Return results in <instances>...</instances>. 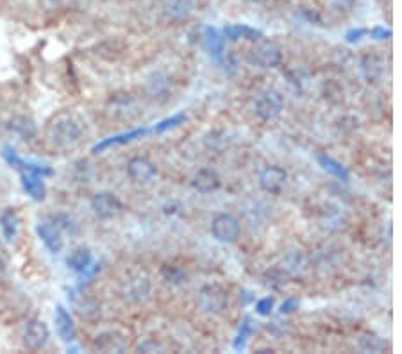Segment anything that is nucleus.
I'll list each match as a JSON object with an SVG mask.
<instances>
[{
	"instance_id": "obj_1",
	"label": "nucleus",
	"mask_w": 402,
	"mask_h": 354,
	"mask_svg": "<svg viewBox=\"0 0 402 354\" xmlns=\"http://www.w3.org/2000/svg\"><path fill=\"white\" fill-rule=\"evenodd\" d=\"M82 133H84V122L81 120L79 115L66 111V109L56 113L48 120L47 129H45L47 142L54 149H59V151L74 147L75 143H79V140H81Z\"/></svg>"
},
{
	"instance_id": "obj_2",
	"label": "nucleus",
	"mask_w": 402,
	"mask_h": 354,
	"mask_svg": "<svg viewBox=\"0 0 402 354\" xmlns=\"http://www.w3.org/2000/svg\"><path fill=\"white\" fill-rule=\"evenodd\" d=\"M229 304V295L220 285H206L199 292V306L209 315H220Z\"/></svg>"
},
{
	"instance_id": "obj_3",
	"label": "nucleus",
	"mask_w": 402,
	"mask_h": 354,
	"mask_svg": "<svg viewBox=\"0 0 402 354\" xmlns=\"http://www.w3.org/2000/svg\"><path fill=\"white\" fill-rule=\"evenodd\" d=\"M281 48L274 41H260L251 50L249 61L260 68H276L281 63Z\"/></svg>"
},
{
	"instance_id": "obj_4",
	"label": "nucleus",
	"mask_w": 402,
	"mask_h": 354,
	"mask_svg": "<svg viewBox=\"0 0 402 354\" xmlns=\"http://www.w3.org/2000/svg\"><path fill=\"white\" fill-rule=\"evenodd\" d=\"M211 233L218 242L233 243L240 238V222L231 215H218L215 216V221L211 224Z\"/></svg>"
},
{
	"instance_id": "obj_5",
	"label": "nucleus",
	"mask_w": 402,
	"mask_h": 354,
	"mask_svg": "<svg viewBox=\"0 0 402 354\" xmlns=\"http://www.w3.org/2000/svg\"><path fill=\"white\" fill-rule=\"evenodd\" d=\"M23 346L29 351H39L47 346L48 338H50V331H48V326L45 324L44 320H30L29 324L23 329Z\"/></svg>"
},
{
	"instance_id": "obj_6",
	"label": "nucleus",
	"mask_w": 402,
	"mask_h": 354,
	"mask_svg": "<svg viewBox=\"0 0 402 354\" xmlns=\"http://www.w3.org/2000/svg\"><path fill=\"white\" fill-rule=\"evenodd\" d=\"M91 207H93L95 215L102 221H111V218L122 213V203L109 192H100V194L93 195Z\"/></svg>"
},
{
	"instance_id": "obj_7",
	"label": "nucleus",
	"mask_w": 402,
	"mask_h": 354,
	"mask_svg": "<svg viewBox=\"0 0 402 354\" xmlns=\"http://www.w3.org/2000/svg\"><path fill=\"white\" fill-rule=\"evenodd\" d=\"M283 106H285L283 97L279 95L277 91L270 90L267 91V93H263L261 99L258 100V104H256V113H258V117H260L261 120L267 122L274 120V118H277L281 115Z\"/></svg>"
},
{
	"instance_id": "obj_8",
	"label": "nucleus",
	"mask_w": 402,
	"mask_h": 354,
	"mask_svg": "<svg viewBox=\"0 0 402 354\" xmlns=\"http://www.w3.org/2000/svg\"><path fill=\"white\" fill-rule=\"evenodd\" d=\"M36 231H38V236L41 238V242L45 243L48 251L52 254H57V252L63 249V238H61V229L57 227L56 222L50 221H44L39 222L36 225Z\"/></svg>"
},
{
	"instance_id": "obj_9",
	"label": "nucleus",
	"mask_w": 402,
	"mask_h": 354,
	"mask_svg": "<svg viewBox=\"0 0 402 354\" xmlns=\"http://www.w3.org/2000/svg\"><path fill=\"white\" fill-rule=\"evenodd\" d=\"M127 174H129V177L134 183L145 185V183H149L152 177L156 176V167H154L151 160L138 156V158H133L127 163Z\"/></svg>"
},
{
	"instance_id": "obj_10",
	"label": "nucleus",
	"mask_w": 402,
	"mask_h": 354,
	"mask_svg": "<svg viewBox=\"0 0 402 354\" xmlns=\"http://www.w3.org/2000/svg\"><path fill=\"white\" fill-rule=\"evenodd\" d=\"M93 347L100 351V353H122V351H126L127 340L122 333L108 331L95 338Z\"/></svg>"
},
{
	"instance_id": "obj_11",
	"label": "nucleus",
	"mask_w": 402,
	"mask_h": 354,
	"mask_svg": "<svg viewBox=\"0 0 402 354\" xmlns=\"http://www.w3.org/2000/svg\"><path fill=\"white\" fill-rule=\"evenodd\" d=\"M286 179L288 176L281 167H267L260 177V185L268 194H279L286 185Z\"/></svg>"
},
{
	"instance_id": "obj_12",
	"label": "nucleus",
	"mask_w": 402,
	"mask_h": 354,
	"mask_svg": "<svg viewBox=\"0 0 402 354\" xmlns=\"http://www.w3.org/2000/svg\"><path fill=\"white\" fill-rule=\"evenodd\" d=\"M70 303H72V308L81 319H93L99 313V304H97L95 299H91L90 295L82 294V292H72Z\"/></svg>"
},
{
	"instance_id": "obj_13",
	"label": "nucleus",
	"mask_w": 402,
	"mask_h": 354,
	"mask_svg": "<svg viewBox=\"0 0 402 354\" xmlns=\"http://www.w3.org/2000/svg\"><path fill=\"white\" fill-rule=\"evenodd\" d=\"M56 329H57L59 338L65 342V344H72V342L75 340L74 320H72L68 311L61 306V304H57L56 306Z\"/></svg>"
},
{
	"instance_id": "obj_14",
	"label": "nucleus",
	"mask_w": 402,
	"mask_h": 354,
	"mask_svg": "<svg viewBox=\"0 0 402 354\" xmlns=\"http://www.w3.org/2000/svg\"><path fill=\"white\" fill-rule=\"evenodd\" d=\"M22 186L32 201H44L47 195V186L44 177L32 172H22Z\"/></svg>"
},
{
	"instance_id": "obj_15",
	"label": "nucleus",
	"mask_w": 402,
	"mask_h": 354,
	"mask_svg": "<svg viewBox=\"0 0 402 354\" xmlns=\"http://www.w3.org/2000/svg\"><path fill=\"white\" fill-rule=\"evenodd\" d=\"M8 129L11 131L13 134H17L18 138L23 140V142H29V140H32L36 136V133H38V127H36L35 120H32V118H27V117L11 118L8 124Z\"/></svg>"
},
{
	"instance_id": "obj_16",
	"label": "nucleus",
	"mask_w": 402,
	"mask_h": 354,
	"mask_svg": "<svg viewBox=\"0 0 402 354\" xmlns=\"http://www.w3.org/2000/svg\"><path fill=\"white\" fill-rule=\"evenodd\" d=\"M145 134H149L147 129H134V131H129V133L117 134V136H111V138H106V140H102V142L97 143L95 147H93V152L99 154V152H104L106 149L115 147V145H124V143H129V142H133V140L142 138V136H145Z\"/></svg>"
},
{
	"instance_id": "obj_17",
	"label": "nucleus",
	"mask_w": 402,
	"mask_h": 354,
	"mask_svg": "<svg viewBox=\"0 0 402 354\" xmlns=\"http://www.w3.org/2000/svg\"><path fill=\"white\" fill-rule=\"evenodd\" d=\"M218 186H220V177L215 170H199V174L193 177V188L199 190L200 194H209V192L218 190Z\"/></svg>"
},
{
	"instance_id": "obj_18",
	"label": "nucleus",
	"mask_w": 402,
	"mask_h": 354,
	"mask_svg": "<svg viewBox=\"0 0 402 354\" xmlns=\"http://www.w3.org/2000/svg\"><path fill=\"white\" fill-rule=\"evenodd\" d=\"M193 8V0H166L164 13L172 20H184V18L190 17Z\"/></svg>"
},
{
	"instance_id": "obj_19",
	"label": "nucleus",
	"mask_w": 402,
	"mask_h": 354,
	"mask_svg": "<svg viewBox=\"0 0 402 354\" xmlns=\"http://www.w3.org/2000/svg\"><path fill=\"white\" fill-rule=\"evenodd\" d=\"M204 39H206V48H208L209 54H211L216 61H222L225 50V41L220 36V32L216 29H213V27H206V29H204Z\"/></svg>"
},
{
	"instance_id": "obj_20",
	"label": "nucleus",
	"mask_w": 402,
	"mask_h": 354,
	"mask_svg": "<svg viewBox=\"0 0 402 354\" xmlns=\"http://www.w3.org/2000/svg\"><path fill=\"white\" fill-rule=\"evenodd\" d=\"M91 261H93V256H91L90 249H86V247H79V249H75V251L68 256L66 265H68L72 270H75V272H86L88 268H90Z\"/></svg>"
},
{
	"instance_id": "obj_21",
	"label": "nucleus",
	"mask_w": 402,
	"mask_h": 354,
	"mask_svg": "<svg viewBox=\"0 0 402 354\" xmlns=\"http://www.w3.org/2000/svg\"><path fill=\"white\" fill-rule=\"evenodd\" d=\"M149 290L151 285L145 277H136V279H129L126 283V288H124V294L129 301H142L149 295Z\"/></svg>"
},
{
	"instance_id": "obj_22",
	"label": "nucleus",
	"mask_w": 402,
	"mask_h": 354,
	"mask_svg": "<svg viewBox=\"0 0 402 354\" xmlns=\"http://www.w3.org/2000/svg\"><path fill=\"white\" fill-rule=\"evenodd\" d=\"M18 215L15 209H6L2 215H0V227H2V234L8 242H13L15 238H17L18 233Z\"/></svg>"
},
{
	"instance_id": "obj_23",
	"label": "nucleus",
	"mask_w": 402,
	"mask_h": 354,
	"mask_svg": "<svg viewBox=\"0 0 402 354\" xmlns=\"http://www.w3.org/2000/svg\"><path fill=\"white\" fill-rule=\"evenodd\" d=\"M224 35L229 39H238V38H247L251 41H260L263 38L261 30H256L249 26H229L224 29Z\"/></svg>"
},
{
	"instance_id": "obj_24",
	"label": "nucleus",
	"mask_w": 402,
	"mask_h": 354,
	"mask_svg": "<svg viewBox=\"0 0 402 354\" xmlns=\"http://www.w3.org/2000/svg\"><path fill=\"white\" fill-rule=\"evenodd\" d=\"M316 160H318V163L324 167V170H327L329 174H333L334 177H338V179H342V181H349V172H347L345 167H342V163H338L336 160H333V158H329V156L325 154H318L316 156Z\"/></svg>"
},
{
	"instance_id": "obj_25",
	"label": "nucleus",
	"mask_w": 402,
	"mask_h": 354,
	"mask_svg": "<svg viewBox=\"0 0 402 354\" xmlns=\"http://www.w3.org/2000/svg\"><path fill=\"white\" fill-rule=\"evenodd\" d=\"M359 347L365 353H383L386 349V342L377 335H374V333H365L359 338Z\"/></svg>"
},
{
	"instance_id": "obj_26",
	"label": "nucleus",
	"mask_w": 402,
	"mask_h": 354,
	"mask_svg": "<svg viewBox=\"0 0 402 354\" xmlns=\"http://www.w3.org/2000/svg\"><path fill=\"white\" fill-rule=\"evenodd\" d=\"M161 274H163V279L166 285L179 286L182 283H186V274L182 272L179 267H173V265H164Z\"/></svg>"
},
{
	"instance_id": "obj_27",
	"label": "nucleus",
	"mask_w": 402,
	"mask_h": 354,
	"mask_svg": "<svg viewBox=\"0 0 402 354\" xmlns=\"http://www.w3.org/2000/svg\"><path fill=\"white\" fill-rule=\"evenodd\" d=\"M252 335V324H251V319L249 317H245L242 322V328H240V333L238 337H236V340H234V349L236 351H242L243 347H245L247 340H249V337Z\"/></svg>"
},
{
	"instance_id": "obj_28",
	"label": "nucleus",
	"mask_w": 402,
	"mask_h": 354,
	"mask_svg": "<svg viewBox=\"0 0 402 354\" xmlns=\"http://www.w3.org/2000/svg\"><path fill=\"white\" fill-rule=\"evenodd\" d=\"M184 115L182 113H179V115H173V117H170V118H166V120H163V122H160L156 127H154V133H164V131H169V129H173V127H178L179 124H182L184 122Z\"/></svg>"
},
{
	"instance_id": "obj_29",
	"label": "nucleus",
	"mask_w": 402,
	"mask_h": 354,
	"mask_svg": "<svg viewBox=\"0 0 402 354\" xmlns=\"http://www.w3.org/2000/svg\"><path fill=\"white\" fill-rule=\"evenodd\" d=\"M54 222H56V225L59 229H66V231H70V233H74L75 229H77V224L74 222V218L68 215H59L54 218Z\"/></svg>"
},
{
	"instance_id": "obj_30",
	"label": "nucleus",
	"mask_w": 402,
	"mask_h": 354,
	"mask_svg": "<svg viewBox=\"0 0 402 354\" xmlns=\"http://www.w3.org/2000/svg\"><path fill=\"white\" fill-rule=\"evenodd\" d=\"M274 310V299L272 297H265L261 299V301H258V304H256V311L260 313V315H270Z\"/></svg>"
},
{
	"instance_id": "obj_31",
	"label": "nucleus",
	"mask_w": 402,
	"mask_h": 354,
	"mask_svg": "<svg viewBox=\"0 0 402 354\" xmlns=\"http://www.w3.org/2000/svg\"><path fill=\"white\" fill-rule=\"evenodd\" d=\"M367 35V30L365 29H352V30H349V32H347V41H349V44H356V41H359V39L363 38V36Z\"/></svg>"
},
{
	"instance_id": "obj_32",
	"label": "nucleus",
	"mask_w": 402,
	"mask_h": 354,
	"mask_svg": "<svg viewBox=\"0 0 402 354\" xmlns=\"http://www.w3.org/2000/svg\"><path fill=\"white\" fill-rule=\"evenodd\" d=\"M331 2H333L334 8H338L340 11H350V9L354 8L358 0H331Z\"/></svg>"
},
{
	"instance_id": "obj_33",
	"label": "nucleus",
	"mask_w": 402,
	"mask_h": 354,
	"mask_svg": "<svg viewBox=\"0 0 402 354\" xmlns=\"http://www.w3.org/2000/svg\"><path fill=\"white\" fill-rule=\"evenodd\" d=\"M298 308V301L295 297H290L286 299L285 303L281 304V313H291V311H295Z\"/></svg>"
},
{
	"instance_id": "obj_34",
	"label": "nucleus",
	"mask_w": 402,
	"mask_h": 354,
	"mask_svg": "<svg viewBox=\"0 0 402 354\" xmlns=\"http://www.w3.org/2000/svg\"><path fill=\"white\" fill-rule=\"evenodd\" d=\"M372 38L388 39V38H392V30L385 29V27H376V29L372 30Z\"/></svg>"
},
{
	"instance_id": "obj_35",
	"label": "nucleus",
	"mask_w": 402,
	"mask_h": 354,
	"mask_svg": "<svg viewBox=\"0 0 402 354\" xmlns=\"http://www.w3.org/2000/svg\"><path fill=\"white\" fill-rule=\"evenodd\" d=\"M6 276H8V268H6V261L0 258V285L6 281Z\"/></svg>"
},
{
	"instance_id": "obj_36",
	"label": "nucleus",
	"mask_w": 402,
	"mask_h": 354,
	"mask_svg": "<svg viewBox=\"0 0 402 354\" xmlns=\"http://www.w3.org/2000/svg\"><path fill=\"white\" fill-rule=\"evenodd\" d=\"M254 2H261V0H254Z\"/></svg>"
}]
</instances>
